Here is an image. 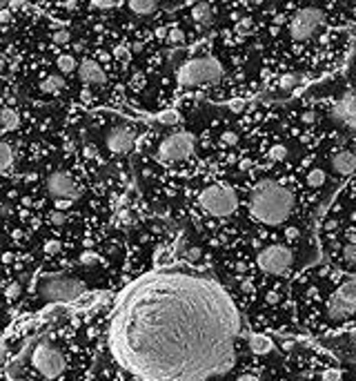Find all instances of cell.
Listing matches in <instances>:
<instances>
[{"mask_svg":"<svg viewBox=\"0 0 356 381\" xmlns=\"http://www.w3.org/2000/svg\"><path fill=\"white\" fill-rule=\"evenodd\" d=\"M240 312L216 279L156 270L120 295L109 352L136 381H210L234 366Z\"/></svg>","mask_w":356,"mask_h":381,"instance_id":"cell-1","label":"cell"},{"mask_svg":"<svg viewBox=\"0 0 356 381\" xmlns=\"http://www.w3.org/2000/svg\"><path fill=\"white\" fill-rule=\"evenodd\" d=\"M294 210V194L276 181H258L249 192V212L263 226H281Z\"/></svg>","mask_w":356,"mask_h":381,"instance_id":"cell-2","label":"cell"},{"mask_svg":"<svg viewBox=\"0 0 356 381\" xmlns=\"http://www.w3.org/2000/svg\"><path fill=\"white\" fill-rule=\"evenodd\" d=\"M225 70L218 58L203 56V58H189L176 70V80L183 87L205 85V82H218L223 78Z\"/></svg>","mask_w":356,"mask_h":381,"instance_id":"cell-3","label":"cell"},{"mask_svg":"<svg viewBox=\"0 0 356 381\" xmlns=\"http://www.w3.org/2000/svg\"><path fill=\"white\" fill-rule=\"evenodd\" d=\"M85 292V283L80 279L67 274H45L38 281V295L47 304H67Z\"/></svg>","mask_w":356,"mask_h":381,"instance_id":"cell-4","label":"cell"},{"mask_svg":"<svg viewBox=\"0 0 356 381\" xmlns=\"http://www.w3.org/2000/svg\"><path fill=\"white\" fill-rule=\"evenodd\" d=\"M198 203L212 217H229V214L236 212L238 208V196L236 192L229 185L223 183H212V185L203 187L201 194H198Z\"/></svg>","mask_w":356,"mask_h":381,"instance_id":"cell-5","label":"cell"},{"mask_svg":"<svg viewBox=\"0 0 356 381\" xmlns=\"http://www.w3.org/2000/svg\"><path fill=\"white\" fill-rule=\"evenodd\" d=\"M31 366L36 368V373L43 375L45 379H54L58 375L65 373V357L54 343L43 341L36 346V350L31 352Z\"/></svg>","mask_w":356,"mask_h":381,"instance_id":"cell-6","label":"cell"},{"mask_svg":"<svg viewBox=\"0 0 356 381\" xmlns=\"http://www.w3.org/2000/svg\"><path fill=\"white\" fill-rule=\"evenodd\" d=\"M196 148V139L189 132H174L167 139L160 141L158 150H156V158L163 163H174V160H185L194 154Z\"/></svg>","mask_w":356,"mask_h":381,"instance_id":"cell-7","label":"cell"},{"mask_svg":"<svg viewBox=\"0 0 356 381\" xmlns=\"http://www.w3.org/2000/svg\"><path fill=\"white\" fill-rule=\"evenodd\" d=\"M356 312V277L348 279L343 286L336 290V295L327 304V314L334 321H343Z\"/></svg>","mask_w":356,"mask_h":381,"instance_id":"cell-8","label":"cell"},{"mask_svg":"<svg viewBox=\"0 0 356 381\" xmlns=\"http://www.w3.org/2000/svg\"><path fill=\"white\" fill-rule=\"evenodd\" d=\"M292 261H294L292 252H289V247H285V245H267L265 250H261L256 256L258 268L267 274H276V277L287 272V270L292 268Z\"/></svg>","mask_w":356,"mask_h":381,"instance_id":"cell-9","label":"cell"},{"mask_svg":"<svg viewBox=\"0 0 356 381\" xmlns=\"http://www.w3.org/2000/svg\"><path fill=\"white\" fill-rule=\"evenodd\" d=\"M323 25V11L318 7H303L289 20V36L294 40H307Z\"/></svg>","mask_w":356,"mask_h":381,"instance_id":"cell-10","label":"cell"},{"mask_svg":"<svg viewBox=\"0 0 356 381\" xmlns=\"http://www.w3.org/2000/svg\"><path fill=\"white\" fill-rule=\"evenodd\" d=\"M47 192L54 196L56 201H71V203H76L78 199H80L82 190L76 185V181H73L71 176H69L67 172H63V169H58V172L49 174L47 178Z\"/></svg>","mask_w":356,"mask_h":381,"instance_id":"cell-11","label":"cell"},{"mask_svg":"<svg viewBox=\"0 0 356 381\" xmlns=\"http://www.w3.org/2000/svg\"><path fill=\"white\" fill-rule=\"evenodd\" d=\"M332 114H334V118L341 123V125H345L348 130L356 132V85L350 87V89L341 96L339 103H336L334 109H332Z\"/></svg>","mask_w":356,"mask_h":381,"instance_id":"cell-12","label":"cell"},{"mask_svg":"<svg viewBox=\"0 0 356 381\" xmlns=\"http://www.w3.org/2000/svg\"><path fill=\"white\" fill-rule=\"evenodd\" d=\"M134 143H136V136H134V132L129 127H112L109 134L105 136V145H107V150L112 154L129 152L134 148Z\"/></svg>","mask_w":356,"mask_h":381,"instance_id":"cell-13","label":"cell"},{"mask_svg":"<svg viewBox=\"0 0 356 381\" xmlns=\"http://www.w3.org/2000/svg\"><path fill=\"white\" fill-rule=\"evenodd\" d=\"M78 76H80V80L87 82V85H103V82L107 80L103 67H100L96 61H91V58H85V61L78 65Z\"/></svg>","mask_w":356,"mask_h":381,"instance_id":"cell-14","label":"cell"},{"mask_svg":"<svg viewBox=\"0 0 356 381\" xmlns=\"http://www.w3.org/2000/svg\"><path fill=\"white\" fill-rule=\"evenodd\" d=\"M330 165H332V169H334L336 174H341V176H350V174L356 172V154L350 152V150H341V152H336L330 158Z\"/></svg>","mask_w":356,"mask_h":381,"instance_id":"cell-15","label":"cell"},{"mask_svg":"<svg viewBox=\"0 0 356 381\" xmlns=\"http://www.w3.org/2000/svg\"><path fill=\"white\" fill-rule=\"evenodd\" d=\"M247 341H249V350H252L254 355H267V352L274 350V341H272L267 334L252 332L247 337Z\"/></svg>","mask_w":356,"mask_h":381,"instance_id":"cell-16","label":"cell"},{"mask_svg":"<svg viewBox=\"0 0 356 381\" xmlns=\"http://www.w3.org/2000/svg\"><path fill=\"white\" fill-rule=\"evenodd\" d=\"M192 16L196 22H201V25H210L212 20H214V9H212L210 2H196L192 9Z\"/></svg>","mask_w":356,"mask_h":381,"instance_id":"cell-17","label":"cell"},{"mask_svg":"<svg viewBox=\"0 0 356 381\" xmlns=\"http://www.w3.org/2000/svg\"><path fill=\"white\" fill-rule=\"evenodd\" d=\"M63 87H65L63 74H49V76L43 78V82H40V91H45V94H58Z\"/></svg>","mask_w":356,"mask_h":381,"instance_id":"cell-18","label":"cell"},{"mask_svg":"<svg viewBox=\"0 0 356 381\" xmlns=\"http://www.w3.org/2000/svg\"><path fill=\"white\" fill-rule=\"evenodd\" d=\"M127 7L136 16H149V13H154L158 9V4L154 0H132V2H127Z\"/></svg>","mask_w":356,"mask_h":381,"instance_id":"cell-19","label":"cell"},{"mask_svg":"<svg viewBox=\"0 0 356 381\" xmlns=\"http://www.w3.org/2000/svg\"><path fill=\"white\" fill-rule=\"evenodd\" d=\"M0 125H2L4 134H7V132H13L18 125H20V116H18L11 107H4L2 112H0Z\"/></svg>","mask_w":356,"mask_h":381,"instance_id":"cell-20","label":"cell"},{"mask_svg":"<svg viewBox=\"0 0 356 381\" xmlns=\"http://www.w3.org/2000/svg\"><path fill=\"white\" fill-rule=\"evenodd\" d=\"M56 67L60 70V74H71L78 65H76V58H73L71 54H60L56 58Z\"/></svg>","mask_w":356,"mask_h":381,"instance_id":"cell-21","label":"cell"},{"mask_svg":"<svg viewBox=\"0 0 356 381\" xmlns=\"http://www.w3.org/2000/svg\"><path fill=\"white\" fill-rule=\"evenodd\" d=\"M11 163H13L11 145H9V143H0V169L7 174L9 169H11Z\"/></svg>","mask_w":356,"mask_h":381,"instance_id":"cell-22","label":"cell"},{"mask_svg":"<svg viewBox=\"0 0 356 381\" xmlns=\"http://www.w3.org/2000/svg\"><path fill=\"white\" fill-rule=\"evenodd\" d=\"M325 172H323L321 167H314V169H309L307 172V176H305V181H307V185L309 187H321L323 183H325Z\"/></svg>","mask_w":356,"mask_h":381,"instance_id":"cell-23","label":"cell"},{"mask_svg":"<svg viewBox=\"0 0 356 381\" xmlns=\"http://www.w3.org/2000/svg\"><path fill=\"white\" fill-rule=\"evenodd\" d=\"M156 118H158L163 125H178L180 123V114L174 112V109H165V112H160Z\"/></svg>","mask_w":356,"mask_h":381,"instance_id":"cell-24","label":"cell"},{"mask_svg":"<svg viewBox=\"0 0 356 381\" xmlns=\"http://www.w3.org/2000/svg\"><path fill=\"white\" fill-rule=\"evenodd\" d=\"M267 156H270V160H274V163L285 160V158H287V148H285V145H272L270 152H267Z\"/></svg>","mask_w":356,"mask_h":381,"instance_id":"cell-25","label":"cell"},{"mask_svg":"<svg viewBox=\"0 0 356 381\" xmlns=\"http://www.w3.org/2000/svg\"><path fill=\"white\" fill-rule=\"evenodd\" d=\"M296 82H298L296 74H283V76H281V80H279V87H281V89H285V91H289V89H294V87H296Z\"/></svg>","mask_w":356,"mask_h":381,"instance_id":"cell-26","label":"cell"},{"mask_svg":"<svg viewBox=\"0 0 356 381\" xmlns=\"http://www.w3.org/2000/svg\"><path fill=\"white\" fill-rule=\"evenodd\" d=\"M52 40L56 45H65V43H69V40H71V34H69L67 29H56L52 34Z\"/></svg>","mask_w":356,"mask_h":381,"instance_id":"cell-27","label":"cell"},{"mask_svg":"<svg viewBox=\"0 0 356 381\" xmlns=\"http://www.w3.org/2000/svg\"><path fill=\"white\" fill-rule=\"evenodd\" d=\"M343 259L348 261V263L356 265V243H348V245L343 247Z\"/></svg>","mask_w":356,"mask_h":381,"instance_id":"cell-28","label":"cell"},{"mask_svg":"<svg viewBox=\"0 0 356 381\" xmlns=\"http://www.w3.org/2000/svg\"><path fill=\"white\" fill-rule=\"evenodd\" d=\"M167 40H169L172 45H180V43L185 40V31H183V29H178V27H172V29H169Z\"/></svg>","mask_w":356,"mask_h":381,"instance_id":"cell-29","label":"cell"},{"mask_svg":"<svg viewBox=\"0 0 356 381\" xmlns=\"http://www.w3.org/2000/svg\"><path fill=\"white\" fill-rule=\"evenodd\" d=\"M80 263L82 265H94V263H98V254H96V252H82L80 254Z\"/></svg>","mask_w":356,"mask_h":381,"instance_id":"cell-30","label":"cell"},{"mask_svg":"<svg viewBox=\"0 0 356 381\" xmlns=\"http://www.w3.org/2000/svg\"><path fill=\"white\" fill-rule=\"evenodd\" d=\"M220 141H223L225 145H236L238 143V134H236V132H223Z\"/></svg>","mask_w":356,"mask_h":381,"instance_id":"cell-31","label":"cell"},{"mask_svg":"<svg viewBox=\"0 0 356 381\" xmlns=\"http://www.w3.org/2000/svg\"><path fill=\"white\" fill-rule=\"evenodd\" d=\"M91 7L94 9H114V7H118V2H112V0H94Z\"/></svg>","mask_w":356,"mask_h":381,"instance_id":"cell-32","label":"cell"},{"mask_svg":"<svg viewBox=\"0 0 356 381\" xmlns=\"http://www.w3.org/2000/svg\"><path fill=\"white\" fill-rule=\"evenodd\" d=\"M249 27H252V22H249L247 18H243V20L236 22V34H238V36H245V34L249 31Z\"/></svg>","mask_w":356,"mask_h":381,"instance_id":"cell-33","label":"cell"},{"mask_svg":"<svg viewBox=\"0 0 356 381\" xmlns=\"http://www.w3.org/2000/svg\"><path fill=\"white\" fill-rule=\"evenodd\" d=\"M49 221L54 223V226H63L65 221H67V217H65V212H60V210H56V212H52V219Z\"/></svg>","mask_w":356,"mask_h":381,"instance_id":"cell-34","label":"cell"},{"mask_svg":"<svg viewBox=\"0 0 356 381\" xmlns=\"http://www.w3.org/2000/svg\"><path fill=\"white\" fill-rule=\"evenodd\" d=\"M45 252H47V254H58V252H60V243L58 241H47V243H45Z\"/></svg>","mask_w":356,"mask_h":381,"instance_id":"cell-35","label":"cell"},{"mask_svg":"<svg viewBox=\"0 0 356 381\" xmlns=\"http://www.w3.org/2000/svg\"><path fill=\"white\" fill-rule=\"evenodd\" d=\"M114 56H116V58H120V61H129V52H127V49L123 47V45H118V47L114 49Z\"/></svg>","mask_w":356,"mask_h":381,"instance_id":"cell-36","label":"cell"},{"mask_svg":"<svg viewBox=\"0 0 356 381\" xmlns=\"http://www.w3.org/2000/svg\"><path fill=\"white\" fill-rule=\"evenodd\" d=\"M339 377H341L339 370H325L323 373V381H339Z\"/></svg>","mask_w":356,"mask_h":381,"instance_id":"cell-37","label":"cell"},{"mask_svg":"<svg viewBox=\"0 0 356 381\" xmlns=\"http://www.w3.org/2000/svg\"><path fill=\"white\" fill-rule=\"evenodd\" d=\"M11 20V11H9V7H2L0 9V22H9Z\"/></svg>","mask_w":356,"mask_h":381,"instance_id":"cell-38","label":"cell"},{"mask_svg":"<svg viewBox=\"0 0 356 381\" xmlns=\"http://www.w3.org/2000/svg\"><path fill=\"white\" fill-rule=\"evenodd\" d=\"M314 121H316V112H312V109H307V112L303 114V123H307V125H309V123H314Z\"/></svg>","mask_w":356,"mask_h":381,"instance_id":"cell-39","label":"cell"},{"mask_svg":"<svg viewBox=\"0 0 356 381\" xmlns=\"http://www.w3.org/2000/svg\"><path fill=\"white\" fill-rule=\"evenodd\" d=\"M118 217H120V223H125V226H129V223H132V214H129L127 210H125V212H120Z\"/></svg>","mask_w":356,"mask_h":381,"instance_id":"cell-40","label":"cell"},{"mask_svg":"<svg viewBox=\"0 0 356 381\" xmlns=\"http://www.w3.org/2000/svg\"><path fill=\"white\" fill-rule=\"evenodd\" d=\"M156 36H158V38H167V36H169V29L160 27V29H156Z\"/></svg>","mask_w":356,"mask_h":381,"instance_id":"cell-41","label":"cell"},{"mask_svg":"<svg viewBox=\"0 0 356 381\" xmlns=\"http://www.w3.org/2000/svg\"><path fill=\"white\" fill-rule=\"evenodd\" d=\"M132 82H134V85H145V78H142L141 74H134V78H132Z\"/></svg>","mask_w":356,"mask_h":381,"instance_id":"cell-42","label":"cell"},{"mask_svg":"<svg viewBox=\"0 0 356 381\" xmlns=\"http://www.w3.org/2000/svg\"><path fill=\"white\" fill-rule=\"evenodd\" d=\"M267 301H270V304H276V301H279V292H267Z\"/></svg>","mask_w":356,"mask_h":381,"instance_id":"cell-43","label":"cell"},{"mask_svg":"<svg viewBox=\"0 0 356 381\" xmlns=\"http://www.w3.org/2000/svg\"><path fill=\"white\" fill-rule=\"evenodd\" d=\"M236 381H258V377H254V375H240Z\"/></svg>","mask_w":356,"mask_h":381,"instance_id":"cell-44","label":"cell"},{"mask_svg":"<svg viewBox=\"0 0 356 381\" xmlns=\"http://www.w3.org/2000/svg\"><path fill=\"white\" fill-rule=\"evenodd\" d=\"M16 292H20V288H18L16 283H13V286H9V290H7V295H9V297H16Z\"/></svg>","mask_w":356,"mask_h":381,"instance_id":"cell-45","label":"cell"},{"mask_svg":"<svg viewBox=\"0 0 356 381\" xmlns=\"http://www.w3.org/2000/svg\"><path fill=\"white\" fill-rule=\"evenodd\" d=\"M132 52H134V54H138V52H142V43H141V40H136V43H134V45H132Z\"/></svg>","mask_w":356,"mask_h":381,"instance_id":"cell-46","label":"cell"},{"mask_svg":"<svg viewBox=\"0 0 356 381\" xmlns=\"http://www.w3.org/2000/svg\"><path fill=\"white\" fill-rule=\"evenodd\" d=\"M2 214H4V217L9 214V205H7V203H2Z\"/></svg>","mask_w":356,"mask_h":381,"instance_id":"cell-47","label":"cell"}]
</instances>
